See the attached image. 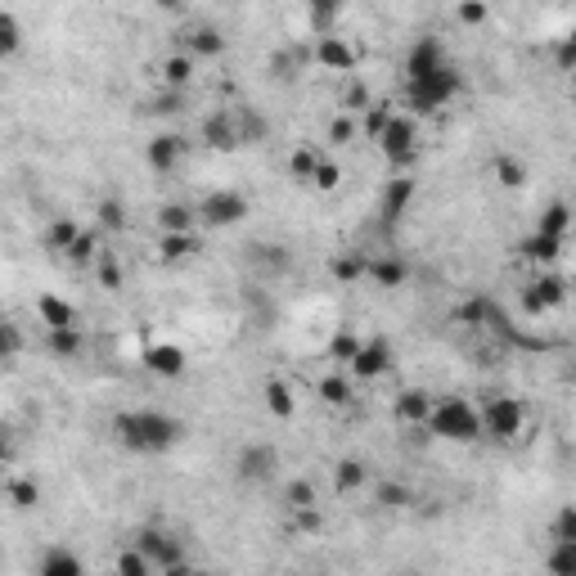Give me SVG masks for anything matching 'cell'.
<instances>
[{"instance_id":"6da1fadb","label":"cell","mask_w":576,"mask_h":576,"mask_svg":"<svg viewBox=\"0 0 576 576\" xmlns=\"http://www.w3.org/2000/svg\"><path fill=\"white\" fill-rule=\"evenodd\" d=\"M113 437L131 455L158 459V455H171L185 441V419L158 410V405H135V410L113 414Z\"/></svg>"},{"instance_id":"7a4b0ae2","label":"cell","mask_w":576,"mask_h":576,"mask_svg":"<svg viewBox=\"0 0 576 576\" xmlns=\"http://www.w3.org/2000/svg\"><path fill=\"white\" fill-rule=\"evenodd\" d=\"M423 428L437 441H450V446H473L482 441V419H477V405L468 396H437L423 419Z\"/></svg>"},{"instance_id":"3957f363","label":"cell","mask_w":576,"mask_h":576,"mask_svg":"<svg viewBox=\"0 0 576 576\" xmlns=\"http://www.w3.org/2000/svg\"><path fill=\"white\" fill-rule=\"evenodd\" d=\"M459 95H464V72H459L455 63H446L441 72H428V77L405 81V108H410L414 122L441 113V108H446L450 99H459Z\"/></svg>"},{"instance_id":"277c9868","label":"cell","mask_w":576,"mask_h":576,"mask_svg":"<svg viewBox=\"0 0 576 576\" xmlns=\"http://www.w3.org/2000/svg\"><path fill=\"white\" fill-rule=\"evenodd\" d=\"M477 419H482V437L486 441H513L522 428H527V405L518 401V396H486L482 405H477Z\"/></svg>"},{"instance_id":"5b68a950","label":"cell","mask_w":576,"mask_h":576,"mask_svg":"<svg viewBox=\"0 0 576 576\" xmlns=\"http://www.w3.org/2000/svg\"><path fill=\"white\" fill-rule=\"evenodd\" d=\"M126 545L140 549V554L153 563V572H167V567L185 563V540H180L176 531L158 527V522H144L140 531H131V540H126Z\"/></svg>"},{"instance_id":"8992f818","label":"cell","mask_w":576,"mask_h":576,"mask_svg":"<svg viewBox=\"0 0 576 576\" xmlns=\"http://www.w3.org/2000/svg\"><path fill=\"white\" fill-rule=\"evenodd\" d=\"M374 144L383 149V158L392 162V167H410V162L419 158V122H414L410 113H392Z\"/></svg>"},{"instance_id":"52a82bcc","label":"cell","mask_w":576,"mask_h":576,"mask_svg":"<svg viewBox=\"0 0 576 576\" xmlns=\"http://www.w3.org/2000/svg\"><path fill=\"white\" fill-rule=\"evenodd\" d=\"M194 212H198V221H207L212 230H230V225H243L252 216V198L239 194V189H212Z\"/></svg>"},{"instance_id":"ba28073f","label":"cell","mask_w":576,"mask_h":576,"mask_svg":"<svg viewBox=\"0 0 576 576\" xmlns=\"http://www.w3.org/2000/svg\"><path fill=\"white\" fill-rule=\"evenodd\" d=\"M234 477L248 486H266L279 477V450L270 441H248V446L234 455Z\"/></svg>"},{"instance_id":"9c48e42d","label":"cell","mask_w":576,"mask_h":576,"mask_svg":"<svg viewBox=\"0 0 576 576\" xmlns=\"http://www.w3.org/2000/svg\"><path fill=\"white\" fill-rule=\"evenodd\" d=\"M392 369V342L387 338H360L356 356L347 365V378H360V383H374Z\"/></svg>"},{"instance_id":"30bf717a","label":"cell","mask_w":576,"mask_h":576,"mask_svg":"<svg viewBox=\"0 0 576 576\" xmlns=\"http://www.w3.org/2000/svg\"><path fill=\"white\" fill-rule=\"evenodd\" d=\"M563 302H567V279L554 275V270H540V275L527 284V293H522V311L527 315H545Z\"/></svg>"},{"instance_id":"8fae6325","label":"cell","mask_w":576,"mask_h":576,"mask_svg":"<svg viewBox=\"0 0 576 576\" xmlns=\"http://www.w3.org/2000/svg\"><path fill=\"white\" fill-rule=\"evenodd\" d=\"M185 153H189V140L176 131H158L144 144V162H149V171H158V176H171V171L185 162Z\"/></svg>"},{"instance_id":"7c38bea8","label":"cell","mask_w":576,"mask_h":576,"mask_svg":"<svg viewBox=\"0 0 576 576\" xmlns=\"http://www.w3.org/2000/svg\"><path fill=\"white\" fill-rule=\"evenodd\" d=\"M450 63L446 45L437 41V36H419V41L410 45V54H405V81L410 77H428V72H441Z\"/></svg>"},{"instance_id":"4fadbf2b","label":"cell","mask_w":576,"mask_h":576,"mask_svg":"<svg viewBox=\"0 0 576 576\" xmlns=\"http://www.w3.org/2000/svg\"><path fill=\"white\" fill-rule=\"evenodd\" d=\"M203 144H212V149L221 153H234L243 149V131H239V113L234 108H216L212 117L203 122Z\"/></svg>"},{"instance_id":"5bb4252c","label":"cell","mask_w":576,"mask_h":576,"mask_svg":"<svg viewBox=\"0 0 576 576\" xmlns=\"http://www.w3.org/2000/svg\"><path fill=\"white\" fill-rule=\"evenodd\" d=\"M315 63H320V68L324 72H351V68H356V63H360V50H356V45H347V41H342V36H315Z\"/></svg>"},{"instance_id":"9a60e30c","label":"cell","mask_w":576,"mask_h":576,"mask_svg":"<svg viewBox=\"0 0 576 576\" xmlns=\"http://www.w3.org/2000/svg\"><path fill=\"white\" fill-rule=\"evenodd\" d=\"M185 365H189V356L180 342H153V347H144V369H149L153 378H180Z\"/></svg>"},{"instance_id":"2e32d148","label":"cell","mask_w":576,"mask_h":576,"mask_svg":"<svg viewBox=\"0 0 576 576\" xmlns=\"http://www.w3.org/2000/svg\"><path fill=\"white\" fill-rule=\"evenodd\" d=\"M36 576H86V558L72 545H45L36 558Z\"/></svg>"},{"instance_id":"e0dca14e","label":"cell","mask_w":576,"mask_h":576,"mask_svg":"<svg viewBox=\"0 0 576 576\" xmlns=\"http://www.w3.org/2000/svg\"><path fill=\"white\" fill-rule=\"evenodd\" d=\"M432 401H437V396L423 392V387H405V392H396V401H392V419L405 423V428H423Z\"/></svg>"},{"instance_id":"ac0fdd59","label":"cell","mask_w":576,"mask_h":576,"mask_svg":"<svg viewBox=\"0 0 576 576\" xmlns=\"http://www.w3.org/2000/svg\"><path fill=\"white\" fill-rule=\"evenodd\" d=\"M36 315L45 329H81V311L59 293H41L36 297Z\"/></svg>"},{"instance_id":"d6986e66","label":"cell","mask_w":576,"mask_h":576,"mask_svg":"<svg viewBox=\"0 0 576 576\" xmlns=\"http://www.w3.org/2000/svg\"><path fill=\"white\" fill-rule=\"evenodd\" d=\"M410 203H414V180L410 176H392V180H387V189H383V203H378V216H383L387 225H396L405 212H410Z\"/></svg>"},{"instance_id":"ffe728a7","label":"cell","mask_w":576,"mask_h":576,"mask_svg":"<svg viewBox=\"0 0 576 576\" xmlns=\"http://www.w3.org/2000/svg\"><path fill=\"white\" fill-rule=\"evenodd\" d=\"M369 279H374L378 288H401L410 284V261L396 257V252H383V257H369Z\"/></svg>"},{"instance_id":"44dd1931","label":"cell","mask_w":576,"mask_h":576,"mask_svg":"<svg viewBox=\"0 0 576 576\" xmlns=\"http://www.w3.org/2000/svg\"><path fill=\"white\" fill-rule=\"evenodd\" d=\"M365 482H369V459L347 455V459L333 464V491H338V495H356Z\"/></svg>"},{"instance_id":"7402d4cb","label":"cell","mask_w":576,"mask_h":576,"mask_svg":"<svg viewBox=\"0 0 576 576\" xmlns=\"http://www.w3.org/2000/svg\"><path fill=\"white\" fill-rule=\"evenodd\" d=\"M180 54H189V59H216V54H225V36L216 32V27H194V32L185 36V50Z\"/></svg>"},{"instance_id":"603a6c76","label":"cell","mask_w":576,"mask_h":576,"mask_svg":"<svg viewBox=\"0 0 576 576\" xmlns=\"http://www.w3.org/2000/svg\"><path fill=\"white\" fill-rule=\"evenodd\" d=\"M158 72H162V90H180V95H185V86L194 81V59L180 54V50H171Z\"/></svg>"},{"instance_id":"cb8c5ba5","label":"cell","mask_w":576,"mask_h":576,"mask_svg":"<svg viewBox=\"0 0 576 576\" xmlns=\"http://www.w3.org/2000/svg\"><path fill=\"white\" fill-rule=\"evenodd\" d=\"M99 252H104V239H99V230H95V225H81V234L72 239V248L63 252V257H68L72 266H95Z\"/></svg>"},{"instance_id":"d4e9b609","label":"cell","mask_w":576,"mask_h":576,"mask_svg":"<svg viewBox=\"0 0 576 576\" xmlns=\"http://www.w3.org/2000/svg\"><path fill=\"white\" fill-rule=\"evenodd\" d=\"M198 212L189 203H162L158 207V230L162 234H194Z\"/></svg>"},{"instance_id":"484cf974","label":"cell","mask_w":576,"mask_h":576,"mask_svg":"<svg viewBox=\"0 0 576 576\" xmlns=\"http://www.w3.org/2000/svg\"><path fill=\"white\" fill-rule=\"evenodd\" d=\"M320 144H297L293 153H288V180H297V185H311V176H315V162H320Z\"/></svg>"},{"instance_id":"4316f807","label":"cell","mask_w":576,"mask_h":576,"mask_svg":"<svg viewBox=\"0 0 576 576\" xmlns=\"http://www.w3.org/2000/svg\"><path fill=\"white\" fill-rule=\"evenodd\" d=\"M567 230H572V207L558 198V203H549L545 212H540V225L536 234H545V239H563L567 243Z\"/></svg>"},{"instance_id":"83f0119b","label":"cell","mask_w":576,"mask_h":576,"mask_svg":"<svg viewBox=\"0 0 576 576\" xmlns=\"http://www.w3.org/2000/svg\"><path fill=\"white\" fill-rule=\"evenodd\" d=\"M45 347H50V356H59V360H77V356H86V333L81 329H50Z\"/></svg>"},{"instance_id":"f1b7e54d","label":"cell","mask_w":576,"mask_h":576,"mask_svg":"<svg viewBox=\"0 0 576 576\" xmlns=\"http://www.w3.org/2000/svg\"><path fill=\"white\" fill-rule=\"evenodd\" d=\"M5 500L14 504V509H36V504H41V482H36V477H9L5 482Z\"/></svg>"},{"instance_id":"f546056e","label":"cell","mask_w":576,"mask_h":576,"mask_svg":"<svg viewBox=\"0 0 576 576\" xmlns=\"http://www.w3.org/2000/svg\"><path fill=\"white\" fill-rule=\"evenodd\" d=\"M194 252H198V234H162V239H158V257L167 261V266L189 261Z\"/></svg>"},{"instance_id":"4dcf8cb0","label":"cell","mask_w":576,"mask_h":576,"mask_svg":"<svg viewBox=\"0 0 576 576\" xmlns=\"http://www.w3.org/2000/svg\"><path fill=\"white\" fill-rule=\"evenodd\" d=\"M284 504L288 513H306L320 504V495H315V482H306V477H288L284 482Z\"/></svg>"},{"instance_id":"1f68e13d","label":"cell","mask_w":576,"mask_h":576,"mask_svg":"<svg viewBox=\"0 0 576 576\" xmlns=\"http://www.w3.org/2000/svg\"><path fill=\"white\" fill-rule=\"evenodd\" d=\"M549 576H576V540H554L545 554Z\"/></svg>"},{"instance_id":"d6a6232c","label":"cell","mask_w":576,"mask_h":576,"mask_svg":"<svg viewBox=\"0 0 576 576\" xmlns=\"http://www.w3.org/2000/svg\"><path fill=\"white\" fill-rule=\"evenodd\" d=\"M329 270H333V279H338V284H356V279H365L369 257H365V252H338Z\"/></svg>"},{"instance_id":"836d02e7","label":"cell","mask_w":576,"mask_h":576,"mask_svg":"<svg viewBox=\"0 0 576 576\" xmlns=\"http://www.w3.org/2000/svg\"><path fill=\"white\" fill-rule=\"evenodd\" d=\"M266 410L275 414V419H293L297 401H293V387H288L284 378H270L266 383Z\"/></svg>"},{"instance_id":"e575fe53","label":"cell","mask_w":576,"mask_h":576,"mask_svg":"<svg viewBox=\"0 0 576 576\" xmlns=\"http://www.w3.org/2000/svg\"><path fill=\"white\" fill-rule=\"evenodd\" d=\"M77 234H81V225L72 221V216H54L50 230H45V248L59 252V257H63V252L72 248V239H77Z\"/></svg>"},{"instance_id":"d590c367","label":"cell","mask_w":576,"mask_h":576,"mask_svg":"<svg viewBox=\"0 0 576 576\" xmlns=\"http://www.w3.org/2000/svg\"><path fill=\"white\" fill-rule=\"evenodd\" d=\"M558 252H563V239H545V234H531V239L522 243V257H527V261H540V266L558 261Z\"/></svg>"},{"instance_id":"8d00e7d4","label":"cell","mask_w":576,"mask_h":576,"mask_svg":"<svg viewBox=\"0 0 576 576\" xmlns=\"http://www.w3.org/2000/svg\"><path fill=\"white\" fill-rule=\"evenodd\" d=\"M95 275H99V284H104V288H113V293L126 284V266H122V261H117V252H108V248L99 252V261H95Z\"/></svg>"},{"instance_id":"74e56055","label":"cell","mask_w":576,"mask_h":576,"mask_svg":"<svg viewBox=\"0 0 576 576\" xmlns=\"http://www.w3.org/2000/svg\"><path fill=\"white\" fill-rule=\"evenodd\" d=\"M113 576H158V572H153V563L140 554V549L126 545L122 554H117V563H113Z\"/></svg>"},{"instance_id":"f35d334b","label":"cell","mask_w":576,"mask_h":576,"mask_svg":"<svg viewBox=\"0 0 576 576\" xmlns=\"http://www.w3.org/2000/svg\"><path fill=\"white\" fill-rule=\"evenodd\" d=\"M95 216H99L95 230H108V234H122V230H126V207H122V198H104V203L95 207Z\"/></svg>"},{"instance_id":"ab89813d","label":"cell","mask_w":576,"mask_h":576,"mask_svg":"<svg viewBox=\"0 0 576 576\" xmlns=\"http://www.w3.org/2000/svg\"><path fill=\"white\" fill-rule=\"evenodd\" d=\"M27 351V333L14 320H0V360H18Z\"/></svg>"},{"instance_id":"60d3db41","label":"cell","mask_w":576,"mask_h":576,"mask_svg":"<svg viewBox=\"0 0 576 576\" xmlns=\"http://www.w3.org/2000/svg\"><path fill=\"white\" fill-rule=\"evenodd\" d=\"M18 45H23V23H18L9 9H0V59L18 54Z\"/></svg>"},{"instance_id":"b9f144b4","label":"cell","mask_w":576,"mask_h":576,"mask_svg":"<svg viewBox=\"0 0 576 576\" xmlns=\"http://www.w3.org/2000/svg\"><path fill=\"white\" fill-rule=\"evenodd\" d=\"M356 347H360V338L351 329H338L329 338V347H324V356L329 360H338V365H351V356H356Z\"/></svg>"},{"instance_id":"7bdbcfd3","label":"cell","mask_w":576,"mask_h":576,"mask_svg":"<svg viewBox=\"0 0 576 576\" xmlns=\"http://www.w3.org/2000/svg\"><path fill=\"white\" fill-rule=\"evenodd\" d=\"M369 104H374V95H369V86H365V81H356V77H351V81H347V90H342V113H347V117H356V113H365Z\"/></svg>"},{"instance_id":"ee69618b","label":"cell","mask_w":576,"mask_h":576,"mask_svg":"<svg viewBox=\"0 0 576 576\" xmlns=\"http://www.w3.org/2000/svg\"><path fill=\"white\" fill-rule=\"evenodd\" d=\"M320 396L329 405H351V378L347 374H324L320 378Z\"/></svg>"},{"instance_id":"f6af8a7d","label":"cell","mask_w":576,"mask_h":576,"mask_svg":"<svg viewBox=\"0 0 576 576\" xmlns=\"http://www.w3.org/2000/svg\"><path fill=\"white\" fill-rule=\"evenodd\" d=\"M392 113H396L392 104H383V99H374V104H369L365 113H360V117H365V122H360L356 131H365L369 140H378V131H383V126H387V117H392Z\"/></svg>"},{"instance_id":"bcb514c9","label":"cell","mask_w":576,"mask_h":576,"mask_svg":"<svg viewBox=\"0 0 576 576\" xmlns=\"http://www.w3.org/2000/svg\"><path fill=\"white\" fill-rule=\"evenodd\" d=\"M495 176H500V185H509V189L527 185V167H522L513 153H500V158H495Z\"/></svg>"},{"instance_id":"7dc6e473","label":"cell","mask_w":576,"mask_h":576,"mask_svg":"<svg viewBox=\"0 0 576 576\" xmlns=\"http://www.w3.org/2000/svg\"><path fill=\"white\" fill-rule=\"evenodd\" d=\"M315 189H338L342 185V167L338 158H329V153H320V162H315V176H311Z\"/></svg>"},{"instance_id":"c3c4849f","label":"cell","mask_w":576,"mask_h":576,"mask_svg":"<svg viewBox=\"0 0 576 576\" xmlns=\"http://www.w3.org/2000/svg\"><path fill=\"white\" fill-rule=\"evenodd\" d=\"M378 504H383V509H410L414 491H410V486H401V482H383V486H378Z\"/></svg>"},{"instance_id":"681fc988","label":"cell","mask_w":576,"mask_h":576,"mask_svg":"<svg viewBox=\"0 0 576 576\" xmlns=\"http://www.w3.org/2000/svg\"><path fill=\"white\" fill-rule=\"evenodd\" d=\"M459 320H464V324H486V320H495V306L486 302V297H473V302L459 306Z\"/></svg>"},{"instance_id":"f907efd6","label":"cell","mask_w":576,"mask_h":576,"mask_svg":"<svg viewBox=\"0 0 576 576\" xmlns=\"http://www.w3.org/2000/svg\"><path fill=\"white\" fill-rule=\"evenodd\" d=\"M351 135H356V117H347V113H338L329 122V144H347Z\"/></svg>"},{"instance_id":"816d5d0a","label":"cell","mask_w":576,"mask_h":576,"mask_svg":"<svg viewBox=\"0 0 576 576\" xmlns=\"http://www.w3.org/2000/svg\"><path fill=\"white\" fill-rule=\"evenodd\" d=\"M176 108H185V95H180V90H162L149 113H176Z\"/></svg>"},{"instance_id":"f5cc1de1","label":"cell","mask_w":576,"mask_h":576,"mask_svg":"<svg viewBox=\"0 0 576 576\" xmlns=\"http://www.w3.org/2000/svg\"><path fill=\"white\" fill-rule=\"evenodd\" d=\"M486 18H491V9L477 5V0L473 5H459V23H486Z\"/></svg>"},{"instance_id":"db71d44e","label":"cell","mask_w":576,"mask_h":576,"mask_svg":"<svg viewBox=\"0 0 576 576\" xmlns=\"http://www.w3.org/2000/svg\"><path fill=\"white\" fill-rule=\"evenodd\" d=\"M14 459H18V441L9 432H0V468H9Z\"/></svg>"},{"instance_id":"11a10c76","label":"cell","mask_w":576,"mask_h":576,"mask_svg":"<svg viewBox=\"0 0 576 576\" xmlns=\"http://www.w3.org/2000/svg\"><path fill=\"white\" fill-rule=\"evenodd\" d=\"M189 572H194V563H189V558H185V563L167 567V572H158V576H189Z\"/></svg>"},{"instance_id":"9f6ffc18","label":"cell","mask_w":576,"mask_h":576,"mask_svg":"<svg viewBox=\"0 0 576 576\" xmlns=\"http://www.w3.org/2000/svg\"><path fill=\"white\" fill-rule=\"evenodd\" d=\"M189 576H225V572H203V567H194V572H189Z\"/></svg>"},{"instance_id":"6f0895ef","label":"cell","mask_w":576,"mask_h":576,"mask_svg":"<svg viewBox=\"0 0 576 576\" xmlns=\"http://www.w3.org/2000/svg\"><path fill=\"white\" fill-rule=\"evenodd\" d=\"M401 576H423V572H401Z\"/></svg>"}]
</instances>
